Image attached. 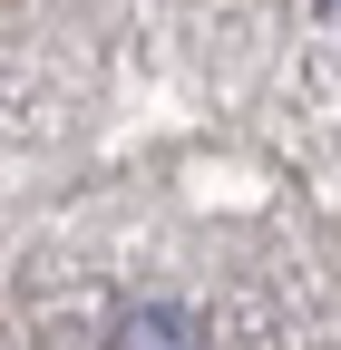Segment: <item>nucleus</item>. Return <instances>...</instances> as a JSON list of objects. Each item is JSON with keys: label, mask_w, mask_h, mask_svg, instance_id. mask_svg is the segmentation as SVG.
<instances>
[{"label": "nucleus", "mask_w": 341, "mask_h": 350, "mask_svg": "<svg viewBox=\"0 0 341 350\" xmlns=\"http://www.w3.org/2000/svg\"><path fill=\"white\" fill-rule=\"evenodd\" d=\"M117 350H205L186 312H166V301H147V312H127L117 321Z\"/></svg>", "instance_id": "1"}, {"label": "nucleus", "mask_w": 341, "mask_h": 350, "mask_svg": "<svg viewBox=\"0 0 341 350\" xmlns=\"http://www.w3.org/2000/svg\"><path fill=\"white\" fill-rule=\"evenodd\" d=\"M331 20H341V0H331Z\"/></svg>", "instance_id": "2"}]
</instances>
